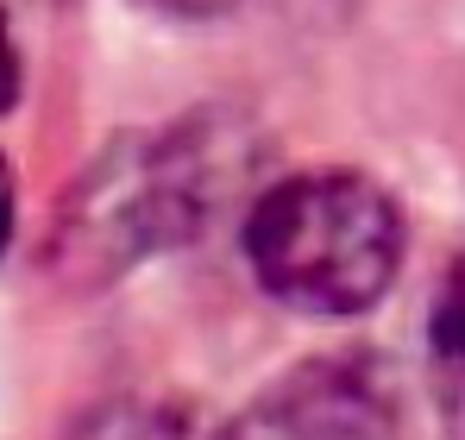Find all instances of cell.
Returning a JSON list of instances; mask_svg holds the SVG:
<instances>
[{"instance_id": "3957f363", "label": "cell", "mask_w": 465, "mask_h": 440, "mask_svg": "<svg viewBox=\"0 0 465 440\" xmlns=\"http://www.w3.org/2000/svg\"><path fill=\"white\" fill-rule=\"evenodd\" d=\"M428 384H434L440 422L465 440V258L447 271L428 315Z\"/></svg>"}, {"instance_id": "6da1fadb", "label": "cell", "mask_w": 465, "mask_h": 440, "mask_svg": "<svg viewBox=\"0 0 465 440\" xmlns=\"http://www.w3.org/2000/svg\"><path fill=\"white\" fill-rule=\"evenodd\" d=\"M245 252L277 302L302 315H359L396 277L402 220L378 183L352 170H314L258 202Z\"/></svg>"}, {"instance_id": "277c9868", "label": "cell", "mask_w": 465, "mask_h": 440, "mask_svg": "<svg viewBox=\"0 0 465 440\" xmlns=\"http://www.w3.org/2000/svg\"><path fill=\"white\" fill-rule=\"evenodd\" d=\"M88 440H232V435L189 403H145V409H114Z\"/></svg>"}, {"instance_id": "52a82bcc", "label": "cell", "mask_w": 465, "mask_h": 440, "mask_svg": "<svg viewBox=\"0 0 465 440\" xmlns=\"http://www.w3.org/2000/svg\"><path fill=\"white\" fill-rule=\"evenodd\" d=\"M163 6H176V13H221L232 0H163Z\"/></svg>"}, {"instance_id": "7a4b0ae2", "label": "cell", "mask_w": 465, "mask_h": 440, "mask_svg": "<svg viewBox=\"0 0 465 440\" xmlns=\"http://www.w3.org/2000/svg\"><path fill=\"white\" fill-rule=\"evenodd\" d=\"M258 440H390V403L359 365H314L277 390Z\"/></svg>"}, {"instance_id": "8992f818", "label": "cell", "mask_w": 465, "mask_h": 440, "mask_svg": "<svg viewBox=\"0 0 465 440\" xmlns=\"http://www.w3.org/2000/svg\"><path fill=\"white\" fill-rule=\"evenodd\" d=\"M6 239H13V170L0 157V252H6Z\"/></svg>"}, {"instance_id": "5b68a950", "label": "cell", "mask_w": 465, "mask_h": 440, "mask_svg": "<svg viewBox=\"0 0 465 440\" xmlns=\"http://www.w3.org/2000/svg\"><path fill=\"white\" fill-rule=\"evenodd\" d=\"M13 95H19V51H13V32H6V19H0V114L13 107Z\"/></svg>"}]
</instances>
